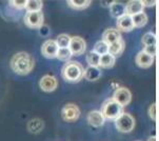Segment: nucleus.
Returning a JSON list of instances; mask_svg holds the SVG:
<instances>
[{
  "label": "nucleus",
  "mask_w": 159,
  "mask_h": 141,
  "mask_svg": "<svg viewBox=\"0 0 159 141\" xmlns=\"http://www.w3.org/2000/svg\"><path fill=\"white\" fill-rule=\"evenodd\" d=\"M10 66L14 73H16L17 75L24 76L31 73V70H33L35 66V60L30 54L25 52H20L13 56V58L11 59Z\"/></svg>",
  "instance_id": "obj_1"
},
{
  "label": "nucleus",
  "mask_w": 159,
  "mask_h": 141,
  "mask_svg": "<svg viewBox=\"0 0 159 141\" xmlns=\"http://www.w3.org/2000/svg\"><path fill=\"white\" fill-rule=\"evenodd\" d=\"M61 74H62L63 79L68 82L76 83L79 82L83 78L84 74V69H83L82 64L77 61H69L64 64V66L61 70Z\"/></svg>",
  "instance_id": "obj_2"
},
{
  "label": "nucleus",
  "mask_w": 159,
  "mask_h": 141,
  "mask_svg": "<svg viewBox=\"0 0 159 141\" xmlns=\"http://www.w3.org/2000/svg\"><path fill=\"white\" fill-rule=\"evenodd\" d=\"M100 113L103 116L104 120L115 121L123 114V107L118 104L113 98H109L102 103Z\"/></svg>",
  "instance_id": "obj_3"
},
{
  "label": "nucleus",
  "mask_w": 159,
  "mask_h": 141,
  "mask_svg": "<svg viewBox=\"0 0 159 141\" xmlns=\"http://www.w3.org/2000/svg\"><path fill=\"white\" fill-rule=\"evenodd\" d=\"M115 125L120 133H130L135 127V119L130 114L123 113L115 120Z\"/></svg>",
  "instance_id": "obj_4"
},
{
  "label": "nucleus",
  "mask_w": 159,
  "mask_h": 141,
  "mask_svg": "<svg viewBox=\"0 0 159 141\" xmlns=\"http://www.w3.org/2000/svg\"><path fill=\"white\" fill-rule=\"evenodd\" d=\"M24 23L30 29H39L41 25H43V13L41 11L26 13L24 15Z\"/></svg>",
  "instance_id": "obj_5"
},
{
  "label": "nucleus",
  "mask_w": 159,
  "mask_h": 141,
  "mask_svg": "<svg viewBox=\"0 0 159 141\" xmlns=\"http://www.w3.org/2000/svg\"><path fill=\"white\" fill-rule=\"evenodd\" d=\"M80 110L76 104L74 103H68L62 107L61 111V116L64 121L68 122H74L78 118L80 117Z\"/></svg>",
  "instance_id": "obj_6"
},
{
  "label": "nucleus",
  "mask_w": 159,
  "mask_h": 141,
  "mask_svg": "<svg viewBox=\"0 0 159 141\" xmlns=\"http://www.w3.org/2000/svg\"><path fill=\"white\" fill-rule=\"evenodd\" d=\"M85 48H87V42L85 40L81 37L74 36L71 37L70 40V44H69V50L71 51L72 56H79L82 55L85 52Z\"/></svg>",
  "instance_id": "obj_7"
},
{
  "label": "nucleus",
  "mask_w": 159,
  "mask_h": 141,
  "mask_svg": "<svg viewBox=\"0 0 159 141\" xmlns=\"http://www.w3.org/2000/svg\"><path fill=\"white\" fill-rule=\"evenodd\" d=\"M112 98L114 99L118 104H120L121 107H123L131 102L132 94L126 88H118L114 92V95H113Z\"/></svg>",
  "instance_id": "obj_8"
},
{
  "label": "nucleus",
  "mask_w": 159,
  "mask_h": 141,
  "mask_svg": "<svg viewBox=\"0 0 159 141\" xmlns=\"http://www.w3.org/2000/svg\"><path fill=\"white\" fill-rule=\"evenodd\" d=\"M39 85H40V89H41L43 92L51 93V92H54L56 89H57L58 81L55 77H54V76L45 75L41 78V79H40Z\"/></svg>",
  "instance_id": "obj_9"
},
{
  "label": "nucleus",
  "mask_w": 159,
  "mask_h": 141,
  "mask_svg": "<svg viewBox=\"0 0 159 141\" xmlns=\"http://www.w3.org/2000/svg\"><path fill=\"white\" fill-rule=\"evenodd\" d=\"M58 45L56 43L55 40L53 39H48L47 40L41 47V53L45 58L48 59H53L56 57V54H57L58 51Z\"/></svg>",
  "instance_id": "obj_10"
},
{
  "label": "nucleus",
  "mask_w": 159,
  "mask_h": 141,
  "mask_svg": "<svg viewBox=\"0 0 159 141\" xmlns=\"http://www.w3.org/2000/svg\"><path fill=\"white\" fill-rule=\"evenodd\" d=\"M122 39L121 37V33L118 30L115 29H107L102 34V41L106 42L107 45L113 44V43L117 42L118 40Z\"/></svg>",
  "instance_id": "obj_11"
},
{
  "label": "nucleus",
  "mask_w": 159,
  "mask_h": 141,
  "mask_svg": "<svg viewBox=\"0 0 159 141\" xmlns=\"http://www.w3.org/2000/svg\"><path fill=\"white\" fill-rule=\"evenodd\" d=\"M143 9L144 7L140 0H132V1H129L128 3H126V5H125V15L131 16V17L143 12Z\"/></svg>",
  "instance_id": "obj_12"
},
{
  "label": "nucleus",
  "mask_w": 159,
  "mask_h": 141,
  "mask_svg": "<svg viewBox=\"0 0 159 141\" xmlns=\"http://www.w3.org/2000/svg\"><path fill=\"white\" fill-rule=\"evenodd\" d=\"M135 62L139 67L148 69V67L152 66L153 62H154V57L148 55V54L144 53L143 51H140V52L136 55Z\"/></svg>",
  "instance_id": "obj_13"
},
{
  "label": "nucleus",
  "mask_w": 159,
  "mask_h": 141,
  "mask_svg": "<svg viewBox=\"0 0 159 141\" xmlns=\"http://www.w3.org/2000/svg\"><path fill=\"white\" fill-rule=\"evenodd\" d=\"M88 123L94 127H100L104 124V118L99 111H92L88 114Z\"/></svg>",
  "instance_id": "obj_14"
},
{
  "label": "nucleus",
  "mask_w": 159,
  "mask_h": 141,
  "mask_svg": "<svg viewBox=\"0 0 159 141\" xmlns=\"http://www.w3.org/2000/svg\"><path fill=\"white\" fill-rule=\"evenodd\" d=\"M117 28L118 31L121 32H130L134 29L132 17L128 15H123L117 19Z\"/></svg>",
  "instance_id": "obj_15"
},
{
  "label": "nucleus",
  "mask_w": 159,
  "mask_h": 141,
  "mask_svg": "<svg viewBox=\"0 0 159 141\" xmlns=\"http://www.w3.org/2000/svg\"><path fill=\"white\" fill-rule=\"evenodd\" d=\"M43 127H44V122L39 118L32 119L28 123V131L30 133H32V134H39L43 130Z\"/></svg>",
  "instance_id": "obj_16"
},
{
  "label": "nucleus",
  "mask_w": 159,
  "mask_h": 141,
  "mask_svg": "<svg viewBox=\"0 0 159 141\" xmlns=\"http://www.w3.org/2000/svg\"><path fill=\"white\" fill-rule=\"evenodd\" d=\"M101 76V70H99V67H93L89 66L87 70H84V74L83 77L89 81H96L99 79Z\"/></svg>",
  "instance_id": "obj_17"
},
{
  "label": "nucleus",
  "mask_w": 159,
  "mask_h": 141,
  "mask_svg": "<svg viewBox=\"0 0 159 141\" xmlns=\"http://www.w3.org/2000/svg\"><path fill=\"white\" fill-rule=\"evenodd\" d=\"M116 61V58L114 56H112L111 54H104V55L100 56V60H99V66H101L102 69H111L114 66Z\"/></svg>",
  "instance_id": "obj_18"
},
{
  "label": "nucleus",
  "mask_w": 159,
  "mask_h": 141,
  "mask_svg": "<svg viewBox=\"0 0 159 141\" xmlns=\"http://www.w3.org/2000/svg\"><path fill=\"white\" fill-rule=\"evenodd\" d=\"M110 11H111V15L115 18H119L121 16L125 15V5L120 2H112L110 5Z\"/></svg>",
  "instance_id": "obj_19"
},
{
  "label": "nucleus",
  "mask_w": 159,
  "mask_h": 141,
  "mask_svg": "<svg viewBox=\"0 0 159 141\" xmlns=\"http://www.w3.org/2000/svg\"><path fill=\"white\" fill-rule=\"evenodd\" d=\"M132 21H133L134 28H143L148 23V16L145 13L141 12L139 14L132 16Z\"/></svg>",
  "instance_id": "obj_20"
},
{
  "label": "nucleus",
  "mask_w": 159,
  "mask_h": 141,
  "mask_svg": "<svg viewBox=\"0 0 159 141\" xmlns=\"http://www.w3.org/2000/svg\"><path fill=\"white\" fill-rule=\"evenodd\" d=\"M123 48H125V42H123L122 39H120V40H118L117 42L109 45V51H107V53L115 57V56L120 55V54L123 52Z\"/></svg>",
  "instance_id": "obj_21"
},
{
  "label": "nucleus",
  "mask_w": 159,
  "mask_h": 141,
  "mask_svg": "<svg viewBox=\"0 0 159 141\" xmlns=\"http://www.w3.org/2000/svg\"><path fill=\"white\" fill-rule=\"evenodd\" d=\"M43 2L40 0H29L25 3V7L28 11V13H33V12H40L42 9Z\"/></svg>",
  "instance_id": "obj_22"
},
{
  "label": "nucleus",
  "mask_w": 159,
  "mask_h": 141,
  "mask_svg": "<svg viewBox=\"0 0 159 141\" xmlns=\"http://www.w3.org/2000/svg\"><path fill=\"white\" fill-rule=\"evenodd\" d=\"M72 57L71 51L69 50V48H59L56 54V58H58L61 61H69Z\"/></svg>",
  "instance_id": "obj_23"
},
{
  "label": "nucleus",
  "mask_w": 159,
  "mask_h": 141,
  "mask_svg": "<svg viewBox=\"0 0 159 141\" xmlns=\"http://www.w3.org/2000/svg\"><path fill=\"white\" fill-rule=\"evenodd\" d=\"M99 60H100V56L95 52H89L87 55V62L90 66L93 67H98L99 66Z\"/></svg>",
  "instance_id": "obj_24"
},
{
  "label": "nucleus",
  "mask_w": 159,
  "mask_h": 141,
  "mask_svg": "<svg viewBox=\"0 0 159 141\" xmlns=\"http://www.w3.org/2000/svg\"><path fill=\"white\" fill-rule=\"evenodd\" d=\"M107 51H109V45H107L106 42L102 41V40L96 42L95 45H94L93 52L98 54L99 56H102V55H104V54H107Z\"/></svg>",
  "instance_id": "obj_25"
},
{
  "label": "nucleus",
  "mask_w": 159,
  "mask_h": 141,
  "mask_svg": "<svg viewBox=\"0 0 159 141\" xmlns=\"http://www.w3.org/2000/svg\"><path fill=\"white\" fill-rule=\"evenodd\" d=\"M68 4L74 10H84L91 4V1H88V0H85V1H76V0H71V1H68Z\"/></svg>",
  "instance_id": "obj_26"
},
{
  "label": "nucleus",
  "mask_w": 159,
  "mask_h": 141,
  "mask_svg": "<svg viewBox=\"0 0 159 141\" xmlns=\"http://www.w3.org/2000/svg\"><path fill=\"white\" fill-rule=\"evenodd\" d=\"M141 41L144 47H150V45H156V36L154 33H147L141 38Z\"/></svg>",
  "instance_id": "obj_27"
},
{
  "label": "nucleus",
  "mask_w": 159,
  "mask_h": 141,
  "mask_svg": "<svg viewBox=\"0 0 159 141\" xmlns=\"http://www.w3.org/2000/svg\"><path fill=\"white\" fill-rule=\"evenodd\" d=\"M70 40H71V37L68 34H61L57 37L55 41L57 43L58 48H69Z\"/></svg>",
  "instance_id": "obj_28"
},
{
  "label": "nucleus",
  "mask_w": 159,
  "mask_h": 141,
  "mask_svg": "<svg viewBox=\"0 0 159 141\" xmlns=\"http://www.w3.org/2000/svg\"><path fill=\"white\" fill-rule=\"evenodd\" d=\"M26 1H10V4L17 10H22L25 7Z\"/></svg>",
  "instance_id": "obj_29"
},
{
  "label": "nucleus",
  "mask_w": 159,
  "mask_h": 141,
  "mask_svg": "<svg viewBox=\"0 0 159 141\" xmlns=\"http://www.w3.org/2000/svg\"><path fill=\"white\" fill-rule=\"evenodd\" d=\"M142 51H143L144 53H147L148 55L154 57L155 54H156V45H150V47H144V48Z\"/></svg>",
  "instance_id": "obj_30"
},
{
  "label": "nucleus",
  "mask_w": 159,
  "mask_h": 141,
  "mask_svg": "<svg viewBox=\"0 0 159 141\" xmlns=\"http://www.w3.org/2000/svg\"><path fill=\"white\" fill-rule=\"evenodd\" d=\"M39 33H40V35H41L42 37H45V36H48L50 35V33H51V31H50V28H48V25H41L39 28Z\"/></svg>",
  "instance_id": "obj_31"
},
{
  "label": "nucleus",
  "mask_w": 159,
  "mask_h": 141,
  "mask_svg": "<svg viewBox=\"0 0 159 141\" xmlns=\"http://www.w3.org/2000/svg\"><path fill=\"white\" fill-rule=\"evenodd\" d=\"M149 116L152 120H156V104L153 103L149 108Z\"/></svg>",
  "instance_id": "obj_32"
},
{
  "label": "nucleus",
  "mask_w": 159,
  "mask_h": 141,
  "mask_svg": "<svg viewBox=\"0 0 159 141\" xmlns=\"http://www.w3.org/2000/svg\"><path fill=\"white\" fill-rule=\"evenodd\" d=\"M142 5L144 7H153V5H155V1H141Z\"/></svg>",
  "instance_id": "obj_33"
},
{
  "label": "nucleus",
  "mask_w": 159,
  "mask_h": 141,
  "mask_svg": "<svg viewBox=\"0 0 159 141\" xmlns=\"http://www.w3.org/2000/svg\"><path fill=\"white\" fill-rule=\"evenodd\" d=\"M148 141H156V138L153 136V137H150L149 139H148Z\"/></svg>",
  "instance_id": "obj_34"
}]
</instances>
